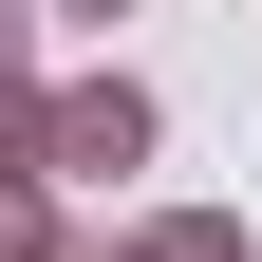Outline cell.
Instances as JSON below:
<instances>
[{
    "label": "cell",
    "mask_w": 262,
    "mask_h": 262,
    "mask_svg": "<svg viewBox=\"0 0 262 262\" xmlns=\"http://www.w3.org/2000/svg\"><path fill=\"white\" fill-rule=\"evenodd\" d=\"M131 150H150L131 94H75V113H56V169H131Z\"/></svg>",
    "instance_id": "cell-1"
},
{
    "label": "cell",
    "mask_w": 262,
    "mask_h": 262,
    "mask_svg": "<svg viewBox=\"0 0 262 262\" xmlns=\"http://www.w3.org/2000/svg\"><path fill=\"white\" fill-rule=\"evenodd\" d=\"M75 19H113V0H75Z\"/></svg>",
    "instance_id": "cell-3"
},
{
    "label": "cell",
    "mask_w": 262,
    "mask_h": 262,
    "mask_svg": "<svg viewBox=\"0 0 262 262\" xmlns=\"http://www.w3.org/2000/svg\"><path fill=\"white\" fill-rule=\"evenodd\" d=\"M0 262H38V206H19V187H0Z\"/></svg>",
    "instance_id": "cell-2"
}]
</instances>
